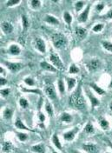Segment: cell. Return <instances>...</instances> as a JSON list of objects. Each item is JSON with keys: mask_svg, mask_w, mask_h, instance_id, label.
Masks as SVG:
<instances>
[{"mask_svg": "<svg viewBox=\"0 0 112 153\" xmlns=\"http://www.w3.org/2000/svg\"><path fill=\"white\" fill-rule=\"evenodd\" d=\"M79 68L76 66L75 64H71L70 65V68H69V73L70 74H77L78 72H79Z\"/></svg>", "mask_w": 112, "mask_h": 153, "instance_id": "obj_35", "label": "cell"}, {"mask_svg": "<svg viewBox=\"0 0 112 153\" xmlns=\"http://www.w3.org/2000/svg\"><path fill=\"white\" fill-rule=\"evenodd\" d=\"M21 20H22V27L24 29V30H26L30 27V21L28 18L24 14H23L21 16Z\"/></svg>", "mask_w": 112, "mask_h": 153, "instance_id": "obj_28", "label": "cell"}, {"mask_svg": "<svg viewBox=\"0 0 112 153\" xmlns=\"http://www.w3.org/2000/svg\"><path fill=\"white\" fill-rule=\"evenodd\" d=\"M38 120H39V123H42V124L45 123V116L44 113H42V112H39L38 113Z\"/></svg>", "mask_w": 112, "mask_h": 153, "instance_id": "obj_43", "label": "cell"}, {"mask_svg": "<svg viewBox=\"0 0 112 153\" xmlns=\"http://www.w3.org/2000/svg\"><path fill=\"white\" fill-rule=\"evenodd\" d=\"M105 18H106V19H112V9H111L109 11H108V12H107V14H106Z\"/></svg>", "mask_w": 112, "mask_h": 153, "instance_id": "obj_45", "label": "cell"}, {"mask_svg": "<svg viewBox=\"0 0 112 153\" xmlns=\"http://www.w3.org/2000/svg\"><path fill=\"white\" fill-rule=\"evenodd\" d=\"M90 4H88L87 6L85 7V9L78 15L77 19H78V21L80 23H85V22H87V20L89 19V15H90Z\"/></svg>", "mask_w": 112, "mask_h": 153, "instance_id": "obj_10", "label": "cell"}, {"mask_svg": "<svg viewBox=\"0 0 112 153\" xmlns=\"http://www.w3.org/2000/svg\"><path fill=\"white\" fill-rule=\"evenodd\" d=\"M102 46H103V48L105 51H107L109 52H112L111 42H110V41H103L102 42Z\"/></svg>", "mask_w": 112, "mask_h": 153, "instance_id": "obj_32", "label": "cell"}, {"mask_svg": "<svg viewBox=\"0 0 112 153\" xmlns=\"http://www.w3.org/2000/svg\"><path fill=\"white\" fill-rule=\"evenodd\" d=\"M57 89H58V91L61 95H64L65 93V85L64 80L61 78H59L57 80Z\"/></svg>", "mask_w": 112, "mask_h": 153, "instance_id": "obj_26", "label": "cell"}, {"mask_svg": "<svg viewBox=\"0 0 112 153\" xmlns=\"http://www.w3.org/2000/svg\"><path fill=\"white\" fill-rule=\"evenodd\" d=\"M98 123H99L101 129L103 131H108L110 129V122L107 119H105L103 117H100L98 120Z\"/></svg>", "mask_w": 112, "mask_h": 153, "instance_id": "obj_23", "label": "cell"}, {"mask_svg": "<svg viewBox=\"0 0 112 153\" xmlns=\"http://www.w3.org/2000/svg\"><path fill=\"white\" fill-rule=\"evenodd\" d=\"M73 120V117L68 112H63L60 116V121L65 124H70Z\"/></svg>", "mask_w": 112, "mask_h": 153, "instance_id": "obj_20", "label": "cell"}, {"mask_svg": "<svg viewBox=\"0 0 112 153\" xmlns=\"http://www.w3.org/2000/svg\"><path fill=\"white\" fill-rule=\"evenodd\" d=\"M31 151L35 153H45V145L43 143L34 144L31 147Z\"/></svg>", "mask_w": 112, "mask_h": 153, "instance_id": "obj_19", "label": "cell"}, {"mask_svg": "<svg viewBox=\"0 0 112 153\" xmlns=\"http://www.w3.org/2000/svg\"><path fill=\"white\" fill-rule=\"evenodd\" d=\"M45 21L46 22L47 24H49L50 25H60L59 20L56 18H55L54 16L50 15V14H46V16L45 18Z\"/></svg>", "mask_w": 112, "mask_h": 153, "instance_id": "obj_15", "label": "cell"}, {"mask_svg": "<svg viewBox=\"0 0 112 153\" xmlns=\"http://www.w3.org/2000/svg\"><path fill=\"white\" fill-rule=\"evenodd\" d=\"M0 72H1V76H4L5 75V71H4V69L3 67H0Z\"/></svg>", "mask_w": 112, "mask_h": 153, "instance_id": "obj_46", "label": "cell"}, {"mask_svg": "<svg viewBox=\"0 0 112 153\" xmlns=\"http://www.w3.org/2000/svg\"><path fill=\"white\" fill-rule=\"evenodd\" d=\"M8 52H9V54L12 55V56H19L21 53V48L17 44H12L8 48Z\"/></svg>", "mask_w": 112, "mask_h": 153, "instance_id": "obj_12", "label": "cell"}, {"mask_svg": "<svg viewBox=\"0 0 112 153\" xmlns=\"http://www.w3.org/2000/svg\"><path fill=\"white\" fill-rule=\"evenodd\" d=\"M21 3L20 0H9L7 3H6V6L8 7H13V6H16Z\"/></svg>", "mask_w": 112, "mask_h": 153, "instance_id": "obj_40", "label": "cell"}, {"mask_svg": "<svg viewBox=\"0 0 112 153\" xmlns=\"http://www.w3.org/2000/svg\"><path fill=\"white\" fill-rule=\"evenodd\" d=\"M51 141H52L54 146L56 147L57 150H59V151H62V150H63V148H62V143L60 142L59 137H58V136H57L56 134H53V136H52V137H51Z\"/></svg>", "mask_w": 112, "mask_h": 153, "instance_id": "obj_22", "label": "cell"}, {"mask_svg": "<svg viewBox=\"0 0 112 153\" xmlns=\"http://www.w3.org/2000/svg\"><path fill=\"white\" fill-rule=\"evenodd\" d=\"M103 26H104V25H103V24H96V25H95L93 26L92 30H93L94 32H96V33L101 32V31L103 30Z\"/></svg>", "mask_w": 112, "mask_h": 153, "instance_id": "obj_39", "label": "cell"}, {"mask_svg": "<svg viewBox=\"0 0 112 153\" xmlns=\"http://www.w3.org/2000/svg\"><path fill=\"white\" fill-rule=\"evenodd\" d=\"M12 116H13V111L10 108H5L4 110V111H3V117H4V119H7V120L11 119Z\"/></svg>", "mask_w": 112, "mask_h": 153, "instance_id": "obj_29", "label": "cell"}, {"mask_svg": "<svg viewBox=\"0 0 112 153\" xmlns=\"http://www.w3.org/2000/svg\"><path fill=\"white\" fill-rule=\"evenodd\" d=\"M2 63H3V65L4 66H6V68L9 70L11 73H17V72H19V71L24 66L22 63H17V62L15 63V62H8V61L3 60Z\"/></svg>", "mask_w": 112, "mask_h": 153, "instance_id": "obj_3", "label": "cell"}, {"mask_svg": "<svg viewBox=\"0 0 112 153\" xmlns=\"http://www.w3.org/2000/svg\"><path fill=\"white\" fill-rule=\"evenodd\" d=\"M6 84H7V79H5L4 76H1V78H0V85H1V86H4Z\"/></svg>", "mask_w": 112, "mask_h": 153, "instance_id": "obj_44", "label": "cell"}, {"mask_svg": "<svg viewBox=\"0 0 112 153\" xmlns=\"http://www.w3.org/2000/svg\"><path fill=\"white\" fill-rule=\"evenodd\" d=\"M40 67L44 70V71H46L49 72H56L57 71V69L54 65H52L51 64H49L46 61H42L40 63Z\"/></svg>", "mask_w": 112, "mask_h": 153, "instance_id": "obj_11", "label": "cell"}, {"mask_svg": "<svg viewBox=\"0 0 112 153\" xmlns=\"http://www.w3.org/2000/svg\"><path fill=\"white\" fill-rule=\"evenodd\" d=\"M90 87L91 88V90H93L94 91H95L96 94H98V95L103 96L105 94L104 90L102 89L101 87H99V86L97 85L96 84H95V83H91V84H90Z\"/></svg>", "mask_w": 112, "mask_h": 153, "instance_id": "obj_24", "label": "cell"}, {"mask_svg": "<svg viewBox=\"0 0 112 153\" xmlns=\"http://www.w3.org/2000/svg\"><path fill=\"white\" fill-rule=\"evenodd\" d=\"M78 131H79V127L75 126L73 129H71V130H70V131H66L63 134V137L67 142H71L75 139V137H76V134L78 133Z\"/></svg>", "mask_w": 112, "mask_h": 153, "instance_id": "obj_7", "label": "cell"}, {"mask_svg": "<svg viewBox=\"0 0 112 153\" xmlns=\"http://www.w3.org/2000/svg\"><path fill=\"white\" fill-rule=\"evenodd\" d=\"M69 104L76 110H84L86 108V101L82 94V91L80 88H78L70 97Z\"/></svg>", "mask_w": 112, "mask_h": 153, "instance_id": "obj_1", "label": "cell"}, {"mask_svg": "<svg viewBox=\"0 0 112 153\" xmlns=\"http://www.w3.org/2000/svg\"><path fill=\"white\" fill-rule=\"evenodd\" d=\"M45 111L47 112V114L49 115L50 117H53L54 116V109H53L52 105H51V104L49 101L45 102Z\"/></svg>", "mask_w": 112, "mask_h": 153, "instance_id": "obj_27", "label": "cell"}, {"mask_svg": "<svg viewBox=\"0 0 112 153\" xmlns=\"http://www.w3.org/2000/svg\"><path fill=\"white\" fill-rule=\"evenodd\" d=\"M110 109H111V111H112V102L110 104Z\"/></svg>", "mask_w": 112, "mask_h": 153, "instance_id": "obj_49", "label": "cell"}, {"mask_svg": "<svg viewBox=\"0 0 112 153\" xmlns=\"http://www.w3.org/2000/svg\"><path fill=\"white\" fill-rule=\"evenodd\" d=\"M84 5H85V3L83 2V1H77V2H76L74 4L76 11H80L81 10H83Z\"/></svg>", "mask_w": 112, "mask_h": 153, "instance_id": "obj_36", "label": "cell"}, {"mask_svg": "<svg viewBox=\"0 0 112 153\" xmlns=\"http://www.w3.org/2000/svg\"><path fill=\"white\" fill-rule=\"evenodd\" d=\"M24 84H25L26 85L28 86H34L36 85V82H35L34 78L31 77V76H27V77H25L24 80Z\"/></svg>", "mask_w": 112, "mask_h": 153, "instance_id": "obj_34", "label": "cell"}, {"mask_svg": "<svg viewBox=\"0 0 112 153\" xmlns=\"http://www.w3.org/2000/svg\"><path fill=\"white\" fill-rule=\"evenodd\" d=\"M12 149H13V145L9 141H5L2 144V151L4 153H10Z\"/></svg>", "mask_w": 112, "mask_h": 153, "instance_id": "obj_25", "label": "cell"}, {"mask_svg": "<svg viewBox=\"0 0 112 153\" xmlns=\"http://www.w3.org/2000/svg\"><path fill=\"white\" fill-rule=\"evenodd\" d=\"M17 137L21 142H25L29 138V136L24 132H17Z\"/></svg>", "mask_w": 112, "mask_h": 153, "instance_id": "obj_37", "label": "cell"}, {"mask_svg": "<svg viewBox=\"0 0 112 153\" xmlns=\"http://www.w3.org/2000/svg\"><path fill=\"white\" fill-rule=\"evenodd\" d=\"M75 33H76V36L78 38V39H84L87 35V30L84 27L78 26L75 29Z\"/></svg>", "mask_w": 112, "mask_h": 153, "instance_id": "obj_16", "label": "cell"}, {"mask_svg": "<svg viewBox=\"0 0 112 153\" xmlns=\"http://www.w3.org/2000/svg\"><path fill=\"white\" fill-rule=\"evenodd\" d=\"M105 153H111V152H105Z\"/></svg>", "mask_w": 112, "mask_h": 153, "instance_id": "obj_52", "label": "cell"}, {"mask_svg": "<svg viewBox=\"0 0 112 153\" xmlns=\"http://www.w3.org/2000/svg\"><path fill=\"white\" fill-rule=\"evenodd\" d=\"M86 67H87V69H88V71L90 72H96V71H97L98 70L101 69L102 62L97 58H93V59H90L86 64Z\"/></svg>", "mask_w": 112, "mask_h": 153, "instance_id": "obj_5", "label": "cell"}, {"mask_svg": "<svg viewBox=\"0 0 112 153\" xmlns=\"http://www.w3.org/2000/svg\"><path fill=\"white\" fill-rule=\"evenodd\" d=\"M71 153H81V152H79L78 151H75V150H72L71 152H70Z\"/></svg>", "mask_w": 112, "mask_h": 153, "instance_id": "obj_47", "label": "cell"}, {"mask_svg": "<svg viewBox=\"0 0 112 153\" xmlns=\"http://www.w3.org/2000/svg\"><path fill=\"white\" fill-rule=\"evenodd\" d=\"M22 91L24 92H27V93H34V94H38V95H42V91L38 89H34V90H29V89H26V88H24L22 87L21 88Z\"/></svg>", "mask_w": 112, "mask_h": 153, "instance_id": "obj_33", "label": "cell"}, {"mask_svg": "<svg viewBox=\"0 0 112 153\" xmlns=\"http://www.w3.org/2000/svg\"><path fill=\"white\" fill-rule=\"evenodd\" d=\"M63 19L65 20V22L66 23V25L70 27L71 26V24H72V21H73V18H72V15L69 12V11H65L63 13Z\"/></svg>", "mask_w": 112, "mask_h": 153, "instance_id": "obj_21", "label": "cell"}, {"mask_svg": "<svg viewBox=\"0 0 112 153\" xmlns=\"http://www.w3.org/2000/svg\"><path fill=\"white\" fill-rule=\"evenodd\" d=\"M19 105H20V107L21 108H23V109H26V108H28L29 107V102L25 99V98H24V97H21L20 99H19Z\"/></svg>", "mask_w": 112, "mask_h": 153, "instance_id": "obj_38", "label": "cell"}, {"mask_svg": "<svg viewBox=\"0 0 112 153\" xmlns=\"http://www.w3.org/2000/svg\"><path fill=\"white\" fill-rule=\"evenodd\" d=\"M109 87H110V88H111V89H112V80L111 81V83H110V85H109Z\"/></svg>", "mask_w": 112, "mask_h": 153, "instance_id": "obj_48", "label": "cell"}, {"mask_svg": "<svg viewBox=\"0 0 112 153\" xmlns=\"http://www.w3.org/2000/svg\"><path fill=\"white\" fill-rule=\"evenodd\" d=\"M52 153H58V152H56V151H54V150H52Z\"/></svg>", "mask_w": 112, "mask_h": 153, "instance_id": "obj_51", "label": "cell"}, {"mask_svg": "<svg viewBox=\"0 0 112 153\" xmlns=\"http://www.w3.org/2000/svg\"><path fill=\"white\" fill-rule=\"evenodd\" d=\"M66 85H67V90L68 91H71L76 85V80L74 77H66Z\"/></svg>", "mask_w": 112, "mask_h": 153, "instance_id": "obj_17", "label": "cell"}, {"mask_svg": "<svg viewBox=\"0 0 112 153\" xmlns=\"http://www.w3.org/2000/svg\"><path fill=\"white\" fill-rule=\"evenodd\" d=\"M49 59L51 62V65L56 67L57 70H64L65 69V65L57 54L54 53V52L50 53L49 56Z\"/></svg>", "mask_w": 112, "mask_h": 153, "instance_id": "obj_4", "label": "cell"}, {"mask_svg": "<svg viewBox=\"0 0 112 153\" xmlns=\"http://www.w3.org/2000/svg\"><path fill=\"white\" fill-rule=\"evenodd\" d=\"M51 42L53 46L56 49H63L67 45L68 40L63 33L56 32L51 36Z\"/></svg>", "mask_w": 112, "mask_h": 153, "instance_id": "obj_2", "label": "cell"}, {"mask_svg": "<svg viewBox=\"0 0 112 153\" xmlns=\"http://www.w3.org/2000/svg\"><path fill=\"white\" fill-rule=\"evenodd\" d=\"M29 4L33 10H39L42 6V3L39 0H31Z\"/></svg>", "mask_w": 112, "mask_h": 153, "instance_id": "obj_30", "label": "cell"}, {"mask_svg": "<svg viewBox=\"0 0 112 153\" xmlns=\"http://www.w3.org/2000/svg\"><path fill=\"white\" fill-rule=\"evenodd\" d=\"M1 29H2V30H3V32L4 34H10L13 31L12 25L10 23H9V22H6V21L3 22L1 24Z\"/></svg>", "mask_w": 112, "mask_h": 153, "instance_id": "obj_14", "label": "cell"}, {"mask_svg": "<svg viewBox=\"0 0 112 153\" xmlns=\"http://www.w3.org/2000/svg\"><path fill=\"white\" fill-rule=\"evenodd\" d=\"M15 127L17 128V129H19V130H22V131H34L33 130H31V129H30L28 128L25 124H24L23 122H22V120L18 117L17 119H16V121H15Z\"/></svg>", "mask_w": 112, "mask_h": 153, "instance_id": "obj_18", "label": "cell"}, {"mask_svg": "<svg viewBox=\"0 0 112 153\" xmlns=\"http://www.w3.org/2000/svg\"><path fill=\"white\" fill-rule=\"evenodd\" d=\"M104 8H105V4H104L103 3H98V4H96V7H95V10H96V12L100 13L102 10H103Z\"/></svg>", "mask_w": 112, "mask_h": 153, "instance_id": "obj_41", "label": "cell"}, {"mask_svg": "<svg viewBox=\"0 0 112 153\" xmlns=\"http://www.w3.org/2000/svg\"><path fill=\"white\" fill-rule=\"evenodd\" d=\"M85 93H86L87 97L89 98V100H90V105H91V107H92L93 109L100 105V101H99V99L96 97V96L92 93V91H91L90 89L85 88Z\"/></svg>", "mask_w": 112, "mask_h": 153, "instance_id": "obj_8", "label": "cell"}, {"mask_svg": "<svg viewBox=\"0 0 112 153\" xmlns=\"http://www.w3.org/2000/svg\"><path fill=\"white\" fill-rule=\"evenodd\" d=\"M109 145H110L111 149V150H112V143H111V142H109Z\"/></svg>", "mask_w": 112, "mask_h": 153, "instance_id": "obj_50", "label": "cell"}, {"mask_svg": "<svg viewBox=\"0 0 112 153\" xmlns=\"http://www.w3.org/2000/svg\"><path fill=\"white\" fill-rule=\"evenodd\" d=\"M10 92V89L6 88V89H1V96L3 97H7Z\"/></svg>", "mask_w": 112, "mask_h": 153, "instance_id": "obj_42", "label": "cell"}, {"mask_svg": "<svg viewBox=\"0 0 112 153\" xmlns=\"http://www.w3.org/2000/svg\"><path fill=\"white\" fill-rule=\"evenodd\" d=\"M34 45L36 50L38 51L40 53L45 54L46 52V45L44 39H42L41 38H36L34 41Z\"/></svg>", "mask_w": 112, "mask_h": 153, "instance_id": "obj_9", "label": "cell"}, {"mask_svg": "<svg viewBox=\"0 0 112 153\" xmlns=\"http://www.w3.org/2000/svg\"><path fill=\"white\" fill-rule=\"evenodd\" d=\"M84 131L85 132L88 134H93L95 132V128H94V125L90 122H88L87 124H85V127H84Z\"/></svg>", "mask_w": 112, "mask_h": 153, "instance_id": "obj_31", "label": "cell"}, {"mask_svg": "<svg viewBox=\"0 0 112 153\" xmlns=\"http://www.w3.org/2000/svg\"><path fill=\"white\" fill-rule=\"evenodd\" d=\"M83 149L87 153H97V152H98V148L95 143L83 144Z\"/></svg>", "mask_w": 112, "mask_h": 153, "instance_id": "obj_13", "label": "cell"}, {"mask_svg": "<svg viewBox=\"0 0 112 153\" xmlns=\"http://www.w3.org/2000/svg\"><path fill=\"white\" fill-rule=\"evenodd\" d=\"M45 92L48 97V98H50L51 101L56 102L57 101V94L56 92V90L54 88V86L50 84H47L45 87Z\"/></svg>", "mask_w": 112, "mask_h": 153, "instance_id": "obj_6", "label": "cell"}]
</instances>
